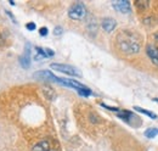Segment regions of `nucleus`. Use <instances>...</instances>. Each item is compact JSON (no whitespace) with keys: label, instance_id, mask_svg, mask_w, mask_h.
I'll use <instances>...</instances> for the list:
<instances>
[{"label":"nucleus","instance_id":"1","mask_svg":"<svg viewBox=\"0 0 158 151\" xmlns=\"http://www.w3.org/2000/svg\"><path fill=\"white\" fill-rule=\"evenodd\" d=\"M117 48L122 53L128 54V55H133V54H138L140 51V40L139 38L129 32V31H123L117 36Z\"/></svg>","mask_w":158,"mask_h":151},{"label":"nucleus","instance_id":"2","mask_svg":"<svg viewBox=\"0 0 158 151\" xmlns=\"http://www.w3.org/2000/svg\"><path fill=\"white\" fill-rule=\"evenodd\" d=\"M56 83H59L61 85H64V87H67V88H72V89L77 90L78 94L81 95V96H84V97H86V96L93 94V92H91L88 87H85L84 84L79 83L78 80L72 79V78H60V77H57V78H56Z\"/></svg>","mask_w":158,"mask_h":151},{"label":"nucleus","instance_id":"3","mask_svg":"<svg viewBox=\"0 0 158 151\" xmlns=\"http://www.w3.org/2000/svg\"><path fill=\"white\" fill-rule=\"evenodd\" d=\"M68 16H69V19H74V21L83 19L86 16V7H85V5L83 2H80V1L74 2L69 7V10H68Z\"/></svg>","mask_w":158,"mask_h":151},{"label":"nucleus","instance_id":"4","mask_svg":"<svg viewBox=\"0 0 158 151\" xmlns=\"http://www.w3.org/2000/svg\"><path fill=\"white\" fill-rule=\"evenodd\" d=\"M50 67L55 71H59L61 73L72 76V77H80V72L76 67L71 66V65H66V63H51Z\"/></svg>","mask_w":158,"mask_h":151},{"label":"nucleus","instance_id":"5","mask_svg":"<svg viewBox=\"0 0 158 151\" xmlns=\"http://www.w3.org/2000/svg\"><path fill=\"white\" fill-rule=\"evenodd\" d=\"M112 6L122 14H129L131 11V6H130V2L127 1V0H118V1H114L112 2Z\"/></svg>","mask_w":158,"mask_h":151},{"label":"nucleus","instance_id":"6","mask_svg":"<svg viewBox=\"0 0 158 151\" xmlns=\"http://www.w3.org/2000/svg\"><path fill=\"white\" fill-rule=\"evenodd\" d=\"M31 61H32V56H31V45L27 44L26 48H24L23 55L20 57V63L23 68H29Z\"/></svg>","mask_w":158,"mask_h":151},{"label":"nucleus","instance_id":"7","mask_svg":"<svg viewBox=\"0 0 158 151\" xmlns=\"http://www.w3.org/2000/svg\"><path fill=\"white\" fill-rule=\"evenodd\" d=\"M101 27H102V29H103L106 33H111V32H113V31L116 29L117 22L113 19H111V17H106V19H102Z\"/></svg>","mask_w":158,"mask_h":151},{"label":"nucleus","instance_id":"8","mask_svg":"<svg viewBox=\"0 0 158 151\" xmlns=\"http://www.w3.org/2000/svg\"><path fill=\"white\" fill-rule=\"evenodd\" d=\"M35 51H37V55H35V60H41V58H46V57H51L55 55V53L49 49V48H40V46H35L34 48Z\"/></svg>","mask_w":158,"mask_h":151},{"label":"nucleus","instance_id":"9","mask_svg":"<svg viewBox=\"0 0 158 151\" xmlns=\"http://www.w3.org/2000/svg\"><path fill=\"white\" fill-rule=\"evenodd\" d=\"M34 78L37 79H44V80H51V82H56V76L52 75L50 71H38L33 75Z\"/></svg>","mask_w":158,"mask_h":151},{"label":"nucleus","instance_id":"10","mask_svg":"<svg viewBox=\"0 0 158 151\" xmlns=\"http://www.w3.org/2000/svg\"><path fill=\"white\" fill-rule=\"evenodd\" d=\"M146 53H147V56L151 58V61L158 66V48L155 45H147L146 48Z\"/></svg>","mask_w":158,"mask_h":151},{"label":"nucleus","instance_id":"11","mask_svg":"<svg viewBox=\"0 0 158 151\" xmlns=\"http://www.w3.org/2000/svg\"><path fill=\"white\" fill-rule=\"evenodd\" d=\"M32 151H52L51 150V146H50V143L44 140V141H40L38 144H35L33 146Z\"/></svg>","mask_w":158,"mask_h":151},{"label":"nucleus","instance_id":"12","mask_svg":"<svg viewBox=\"0 0 158 151\" xmlns=\"http://www.w3.org/2000/svg\"><path fill=\"white\" fill-rule=\"evenodd\" d=\"M134 110H136V111L140 113L146 114V116L150 117V118H153V119L157 118V114H156L155 112H151V111H148V110H143V109H141V107H139V106H134Z\"/></svg>","mask_w":158,"mask_h":151},{"label":"nucleus","instance_id":"13","mask_svg":"<svg viewBox=\"0 0 158 151\" xmlns=\"http://www.w3.org/2000/svg\"><path fill=\"white\" fill-rule=\"evenodd\" d=\"M157 135H158V128H148L145 132V136H147L150 139H152V138H155Z\"/></svg>","mask_w":158,"mask_h":151},{"label":"nucleus","instance_id":"14","mask_svg":"<svg viewBox=\"0 0 158 151\" xmlns=\"http://www.w3.org/2000/svg\"><path fill=\"white\" fill-rule=\"evenodd\" d=\"M62 33H63V28H62L61 26L55 27V29H54V34H55V36H57V37H59V36H61Z\"/></svg>","mask_w":158,"mask_h":151},{"label":"nucleus","instance_id":"15","mask_svg":"<svg viewBox=\"0 0 158 151\" xmlns=\"http://www.w3.org/2000/svg\"><path fill=\"white\" fill-rule=\"evenodd\" d=\"M26 28H27L28 31H34V29L37 28V26H35L34 22H28V23L26 24Z\"/></svg>","mask_w":158,"mask_h":151},{"label":"nucleus","instance_id":"16","mask_svg":"<svg viewBox=\"0 0 158 151\" xmlns=\"http://www.w3.org/2000/svg\"><path fill=\"white\" fill-rule=\"evenodd\" d=\"M48 33H49V31H48V28L46 27H41L39 29V34L41 37H45V36H48Z\"/></svg>","mask_w":158,"mask_h":151},{"label":"nucleus","instance_id":"17","mask_svg":"<svg viewBox=\"0 0 158 151\" xmlns=\"http://www.w3.org/2000/svg\"><path fill=\"white\" fill-rule=\"evenodd\" d=\"M6 14H7L9 16H10V19H12V22H15V23H16V19H15V16H14V15H12V14H11L10 11H6Z\"/></svg>","mask_w":158,"mask_h":151},{"label":"nucleus","instance_id":"18","mask_svg":"<svg viewBox=\"0 0 158 151\" xmlns=\"http://www.w3.org/2000/svg\"><path fill=\"white\" fill-rule=\"evenodd\" d=\"M153 101H156V102H158V99H157V97H155V99H153Z\"/></svg>","mask_w":158,"mask_h":151}]
</instances>
